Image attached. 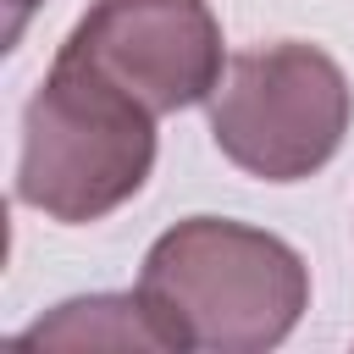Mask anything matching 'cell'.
Instances as JSON below:
<instances>
[{
  "mask_svg": "<svg viewBox=\"0 0 354 354\" xmlns=\"http://www.w3.org/2000/svg\"><path fill=\"white\" fill-rule=\"evenodd\" d=\"M138 299L166 354H266L304 321L310 266L266 227L188 216L149 243Z\"/></svg>",
  "mask_w": 354,
  "mask_h": 354,
  "instance_id": "cell-1",
  "label": "cell"
},
{
  "mask_svg": "<svg viewBox=\"0 0 354 354\" xmlns=\"http://www.w3.org/2000/svg\"><path fill=\"white\" fill-rule=\"evenodd\" d=\"M155 171V111L55 50L22 105L17 199L61 227L122 210Z\"/></svg>",
  "mask_w": 354,
  "mask_h": 354,
  "instance_id": "cell-2",
  "label": "cell"
},
{
  "mask_svg": "<svg viewBox=\"0 0 354 354\" xmlns=\"http://www.w3.org/2000/svg\"><path fill=\"white\" fill-rule=\"evenodd\" d=\"M348 122H354V88L343 66L299 39L232 55L210 94L216 149L260 183L315 177L343 149Z\"/></svg>",
  "mask_w": 354,
  "mask_h": 354,
  "instance_id": "cell-3",
  "label": "cell"
},
{
  "mask_svg": "<svg viewBox=\"0 0 354 354\" xmlns=\"http://www.w3.org/2000/svg\"><path fill=\"white\" fill-rule=\"evenodd\" d=\"M61 55L94 66L155 116L210 105L227 72L210 0H88Z\"/></svg>",
  "mask_w": 354,
  "mask_h": 354,
  "instance_id": "cell-4",
  "label": "cell"
},
{
  "mask_svg": "<svg viewBox=\"0 0 354 354\" xmlns=\"http://www.w3.org/2000/svg\"><path fill=\"white\" fill-rule=\"evenodd\" d=\"M17 343L28 348H160V332L133 293H88V299H66L50 315H39L33 326L17 332Z\"/></svg>",
  "mask_w": 354,
  "mask_h": 354,
  "instance_id": "cell-5",
  "label": "cell"
},
{
  "mask_svg": "<svg viewBox=\"0 0 354 354\" xmlns=\"http://www.w3.org/2000/svg\"><path fill=\"white\" fill-rule=\"evenodd\" d=\"M0 6H6V44H17V33H22V22L39 0H0Z\"/></svg>",
  "mask_w": 354,
  "mask_h": 354,
  "instance_id": "cell-6",
  "label": "cell"
}]
</instances>
